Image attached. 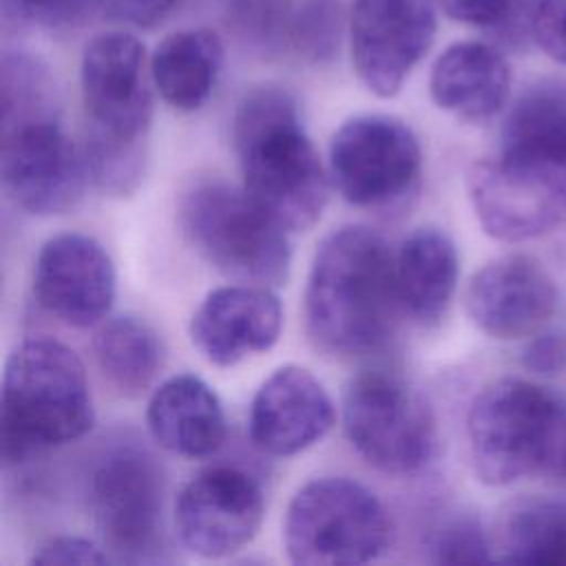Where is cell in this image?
<instances>
[{"label":"cell","instance_id":"1","mask_svg":"<svg viewBox=\"0 0 566 566\" xmlns=\"http://www.w3.org/2000/svg\"><path fill=\"white\" fill-rule=\"evenodd\" d=\"M467 188L482 230L497 241L566 226V84L542 82L515 99L497 153L471 164Z\"/></svg>","mask_w":566,"mask_h":566},{"label":"cell","instance_id":"2","mask_svg":"<svg viewBox=\"0 0 566 566\" xmlns=\"http://www.w3.org/2000/svg\"><path fill=\"white\" fill-rule=\"evenodd\" d=\"M394 259L387 241L365 226L338 228L318 243L303 296L316 349L352 358L385 345L402 312Z\"/></svg>","mask_w":566,"mask_h":566},{"label":"cell","instance_id":"3","mask_svg":"<svg viewBox=\"0 0 566 566\" xmlns=\"http://www.w3.org/2000/svg\"><path fill=\"white\" fill-rule=\"evenodd\" d=\"M241 188L285 230L321 219L329 181L294 97L281 86L252 88L232 117Z\"/></svg>","mask_w":566,"mask_h":566},{"label":"cell","instance_id":"4","mask_svg":"<svg viewBox=\"0 0 566 566\" xmlns=\"http://www.w3.org/2000/svg\"><path fill=\"white\" fill-rule=\"evenodd\" d=\"M95 422L80 356L49 336L24 338L2 376L0 442L4 464L80 440Z\"/></svg>","mask_w":566,"mask_h":566},{"label":"cell","instance_id":"5","mask_svg":"<svg viewBox=\"0 0 566 566\" xmlns=\"http://www.w3.org/2000/svg\"><path fill=\"white\" fill-rule=\"evenodd\" d=\"M467 438L473 471L484 484L551 478L566 444V400L531 380L500 378L475 396Z\"/></svg>","mask_w":566,"mask_h":566},{"label":"cell","instance_id":"6","mask_svg":"<svg viewBox=\"0 0 566 566\" xmlns=\"http://www.w3.org/2000/svg\"><path fill=\"white\" fill-rule=\"evenodd\" d=\"M84 148L57 119L55 91H24L2 99L0 179L7 197L29 214L51 217L77 206L88 181Z\"/></svg>","mask_w":566,"mask_h":566},{"label":"cell","instance_id":"7","mask_svg":"<svg viewBox=\"0 0 566 566\" xmlns=\"http://www.w3.org/2000/svg\"><path fill=\"white\" fill-rule=\"evenodd\" d=\"M179 226L195 252L226 276L268 287L287 281V230L243 188L226 181L192 184L179 199Z\"/></svg>","mask_w":566,"mask_h":566},{"label":"cell","instance_id":"8","mask_svg":"<svg viewBox=\"0 0 566 566\" xmlns=\"http://www.w3.org/2000/svg\"><path fill=\"white\" fill-rule=\"evenodd\" d=\"M389 537L385 504L365 484L343 475L303 484L283 524L287 557L298 566L365 564L387 548Z\"/></svg>","mask_w":566,"mask_h":566},{"label":"cell","instance_id":"9","mask_svg":"<svg viewBox=\"0 0 566 566\" xmlns=\"http://www.w3.org/2000/svg\"><path fill=\"white\" fill-rule=\"evenodd\" d=\"M343 429L371 467L407 475L427 467L438 447L436 416L420 391L400 376L369 369L343 394Z\"/></svg>","mask_w":566,"mask_h":566},{"label":"cell","instance_id":"10","mask_svg":"<svg viewBox=\"0 0 566 566\" xmlns=\"http://www.w3.org/2000/svg\"><path fill=\"white\" fill-rule=\"evenodd\" d=\"M166 478L159 462L135 444L108 449L93 467L88 504L102 546L128 564L159 562Z\"/></svg>","mask_w":566,"mask_h":566},{"label":"cell","instance_id":"11","mask_svg":"<svg viewBox=\"0 0 566 566\" xmlns=\"http://www.w3.org/2000/svg\"><path fill=\"white\" fill-rule=\"evenodd\" d=\"M422 150L413 130L389 115H356L329 142V177L345 201L376 208L418 181Z\"/></svg>","mask_w":566,"mask_h":566},{"label":"cell","instance_id":"12","mask_svg":"<svg viewBox=\"0 0 566 566\" xmlns=\"http://www.w3.org/2000/svg\"><path fill=\"white\" fill-rule=\"evenodd\" d=\"M433 0H354L349 51L358 80L378 97L400 93L436 38Z\"/></svg>","mask_w":566,"mask_h":566},{"label":"cell","instance_id":"13","mask_svg":"<svg viewBox=\"0 0 566 566\" xmlns=\"http://www.w3.org/2000/svg\"><path fill=\"white\" fill-rule=\"evenodd\" d=\"M80 86L91 133L146 144L153 97L146 82L144 44L124 31L95 35L82 53Z\"/></svg>","mask_w":566,"mask_h":566},{"label":"cell","instance_id":"14","mask_svg":"<svg viewBox=\"0 0 566 566\" xmlns=\"http://www.w3.org/2000/svg\"><path fill=\"white\" fill-rule=\"evenodd\" d=\"M265 511L261 484L243 469L214 464L197 471L175 500L179 542L195 555L217 559L245 546Z\"/></svg>","mask_w":566,"mask_h":566},{"label":"cell","instance_id":"15","mask_svg":"<svg viewBox=\"0 0 566 566\" xmlns=\"http://www.w3.org/2000/svg\"><path fill=\"white\" fill-rule=\"evenodd\" d=\"M117 292L115 265L99 241L80 232L46 239L33 263V294L51 316L91 327L111 312Z\"/></svg>","mask_w":566,"mask_h":566},{"label":"cell","instance_id":"16","mask_svg":"<svg viewBox=\"0 0 566 566\" xmlns=\"http://www.w3.org/2000/svg\"><path fill=\"white\" fill-rule=\"evenodd\" d=\"M464 307L486 336L520 340L548 323L557 307V287L533 256L506 254L473 272L464 290Z\"/></svg>","mask_w":566,"mask_h":566},{"label":"cell","instance_id":"17","mask_svg":"<svg viewBox=\"0 0 566 566\" xmlns=\"http://www.w3.org/2000/svg\"><path fill=\"white\" fill-rule=\"evenodd\" d=\"M336 422L332 396L323 382L298 365L274 369L256 389L248 431L268 455H296L327 436Z\"/></svg>","mask_w":566,"mask_h":566},{"label":"cell","instance_id":"18","mask_svg":"<svg viewBox=\"0 0 566 566\" xmlns=\"http://www.w3.org/2000/svg\"><path fill=\"white\" fill-rule=\"evenodd\" d=\"M281 325V301L268 285L234 283L206 294L190 318V340L208 363L232 367L274 347Z\"/></svg>","mask_w":566,"mask_h":566},{"label":"cell","instance_id":"19","mask_svg":"<svg viewBox=\"0 0 566 566\" xmlns=\"http://www.w3.org/2000/svg\"><path fill=\"white\" fill-rule=\"evenodd\" d=\"M429 93L438 108L469 124L493 119L511 93V66L486 42L464 40L447 46L431 66Z\"/></svg>","mask_w":566,"mask_h":566},{"label":"cell","instance_id":"20","mask_svg":"<svg viewBox=\"0 0 566 566\" xmlns=\"http://www.w3.org/2000/svg\"><path fill=\"white\" fill-rule=\"evenodd\" d=\"M153 440L181 458H208L226 440V413L214 389L192 374L164 380L148 400Z\"/></svg>","mask_w":566,"mask_h":566},{"label":"cell","instance_id":"21","mask_svg":"<svg viewBox=\"0 0 566 566\" xmlns=\"http://www.w3.org/2000/svg\"><path fill=\"white\" fill-rule=\"evenodd\" d=\"M400 307L420 325H436L449 310L458 285V250L440 228H416L400 243L396 259Z\"/></svg>","mask_w":566,"mask_h":566},{"label":"cell","instance_id":"22","mask_svg":"<svg viewBox=\"0 0 566 566\" xmlns=\"http://www.w3.org/2000/svg\"><path fill=\"white\" fill-rule=\"evenodd\" d=\"M221 64V38L210 29H186L157 44L150 57V77L166 104L190 113L210 97Z\"/></svg>","mask_w":566,"mask_h":566},{"label":"cell","instance_id":"23","mask_svg":"<svg viewBox=\"0 0 566 566\" xmlns=\"http://www.w3.org/2000/svg\"><path fill=\"white\" fill-rule=\"evenodd\" d=\"M493 559L524 566H566V506L526 497L500 520Z\"/></svg>","mask_w":566,"mask_h":566},{"label":"cell","instance_id":"24","mask_svg":"<svg viewBox=\"0 0 566 566\" xmlns=\"http://www.w3.org/2000/svg\"><path fill=\"white\" fill-rule=\"evenodd\" d=\"M93 354L104 378L130 398L153 385L164 363L157 332L137 316L108 318L93 338Z\"/></svg>","mask_w":566,"mask_h":566},{"label":"cell","instance_id":"25","mask_svg":"<svg viewBox=\"0 0 566 566\" xmlns=\"http://www.w3.org/2000/svg\"><path fill=\"white\" fill-rule=\"evenodd\" d=\"M455 22L478 27L497 42L517 46L531 38L537 0H433Z\"/></svg>","mask_w":566,"mask_h":566},{"label":"cell","instance_id":"26","mask_svg":"<svg viewBox=\"0 0 566 566\" xmlns=\"http://www.w3.org/2000/svg\"><path fill=\"white\" fill-rule=\"evenodd\" d=\"M294 0H228L226 18L245 44L263 53H279L290 46Z\"/></svg>","mask_w":566,"mask_h":566},{"label":"cell","instance_id":"27","mask_svg":"<svg viewBox=\"0 0 566 566\" xmlns=\"http://www.w3.org/2000/svg\"><path fill=\"white\" fill-rule=\"evenodd\" d=\"M343 11L338 0H303L296 4L290 49L310 62L329 60L340 42Z\"/></svg>","mask_w":566,"mask_h":566},{"label":"cell","instance_id":"28","mask_svg":"<svg viewBox=\"0 0 566 566\" xmlns=\"http://www.w3.org/2000/svg\"><path fill=\"white\" fill-rule=\"evenodd\" d=\"M429 551L438 564H482L493 559V539L478 517L460 513L431 535Z\"/></svg>","mask_w":566,"mask_h":566},{"label":"cell","instance_id":"29","mask_svg":"<svg viewBox=\"0 0 566 566\" xmlns=\"http://www.w3.org/2000/svg\"><path fill=\"white\" fill-rule=\"evenodd\" d=\"M91 4L95 0H2L4 15L46 29L77 24Z\"/></svg>","mask_w":566,"mask_h":566},{"label":"cell","instance_id":"30","mask_svg":"<svg viewBox=\"0 0 566 566\" xmlns=\"http://www.w3.org/2000/svg\"><path fill=\"white\" fill-rule=\"evenodd\" d=\"M113 557L106 553L102 544H95L93 539L80 537V535H55L42 542L29 564L38 566H71V564H82V566H97V564H108Z\"/></svg>","mask_w":566,"mask_h":566},{"label":"cell","instance_id":"31","mask_svg":"<svg viewBox=\"0 0 566 566\" xmlns=\"http://www.w3.org/2000/svg\"><path fill=\"white\" fill-rule=\"evenodd\" d=\"M531 38L551 60L566 66V0H537Z\"/></svg>","mask_w":566,"mask_h":566},{"label":"cell","instance_id":"32","mask_svg":"<svg viewBox=\"0 0 566 566\" xmlns=\"http://www.w3.org/2000/svg\"><path fill=\"white\" fill-rule=\"evenodd\" d=\"M177 0H95L106 18L139 29L159 24L175 7Z\"/></svg>","mask_w":566,"mask_h":566},{"label":"cell","instance_id":"33","mask_svg":"<svg viewBox=\"0 0 566 566\" xmlns=\"http://www.w3.org/2000/svg\"><path fill=\"white\" fill-rule=\"evenodd\" d=\"M551 478L557 480V482H562V484H566V444H564V449H562V455H559V460H557L555 471H553Z\"/></svg>","mask_w":566,"mask_h":566}]
</instances>
